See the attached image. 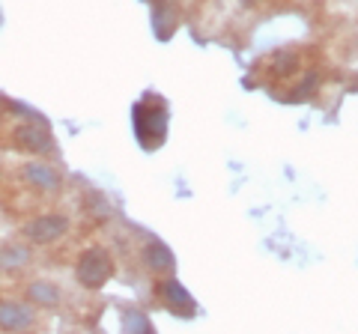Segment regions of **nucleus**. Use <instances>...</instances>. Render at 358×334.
<instances>
[{
    "mask_svg": "<svg viewBox=\"0 0 358 334\" xmlns=\"http://www.w3.org/2000/svg\"><path fill=\"white\" fill-rule=\"evenodd\" d=\"M69 230L72 221L66 212H42L21 227V236H24V242L36 245V248H48V245H57L60 239L69 236Z\"/></svg>",
    "mask_w": 358,
    "mask_h": 334,
    "instance_id": "obj_2",
    "label": "nucleus"
},
{
    "mask_svg": "<svg viewBox=\"0 0 358 334\" xmlns=\"http://www.w3.org/2000/svg\"><path fill=\"white\" fill-rule=\"evenodd\" d=\"M141 260H143V266H147V269H150L155 277H164V275H173V272H176V257H173V251L167 248L162 239H150L147 245H143Z\"/></svg>",
    "mask_w": 358,
    "mask_h": 334,
    "instance_id": "obj_7",
    "label": "nucleus"
},
{
    "mask_svg": "<svg viewBox=\"0 0 358 334\" xmlns=\"http://www.w3.org/2000/svg\"><path fill=\"white\" fill-rule=\"evenodd\" d=\"M275 66H278V69H272V72H275L278 78H287V75H293V72L299 69V57H296V54L281 51V54L275 57Z\"/></svg>",
    "mask_w": 358,
    "mask_h": 334,
    "instance_id": "obj_10",
    "label": "nucleus"
},
{
    "mask_svg": "<svg viewBox=\"0 0 358 334\" xmlns=\"http://www.w3.org/2000/svg\"><path fill=\"white\" fill-rule=\"evenodd\" d=\"M18 176L27 188H33V191H39V194H60L63 191V173L54 164L42 161V159H33L27 164H21Z\"/></svg>",
    "mask_w": 358,
    "mask_h": 334,
    "instance_id": "obj_4",
    "label": "nucleus"
},
{
    "mask_svg": "<svg viewBox=\"0 0 358 334\" xmlns=\"http://www.w3.org/2000/svg\"><path fill=\"white\" fill-rule=\"evenodd\" d=\"M126 326L138 328V331H143V334H150V331H152L150 319H147V317H141V314H134V317H126Z\"/></svg>",
    "mask_w": 358,
    "mask_h": 334,
    "instance_id": "obj_11",
    "label": "nucleus"
},
{
    "mask_svg": "<svg viewBox=\"0 0 358 334\" xmlns=\"http://www.w3.org/2000/svg\"><path fill=\"white\" fill-rule=\"evenodd\" d=\"M13 140L18 150H24L30 155H36V159H45V155H54L57 152V143H54V135L48 131V126H36V122H24V126H18L13 131Z\"/></svg>",
    "mask_w": 358,
    "mask_h": 334,
    "instance_id": "obj_5",
    "label": "nucleus"
},
{
    "mask_svg": "<svg viewBox=\"0 0 358 334\" xmlns=\"http://www.w3.org/2000/svg\"><path fill=\"white\" fill-rule=\"evenodd\" d=\"M36 326V307L18 298H0V331H27Z\"/></svg>",
    "mask_w": 358,
    "mask_h": 334,
    "instance_id": "obj_6",
    "label": "nucleus"
},
{
    "mask_svg": "<svg viewBox=\"0 0 358 334\" xmlns=\"http://www.w3.org/2000/svg\"><path fill=\"white\" fill-rule=\"evenodd\" d=\"M155 298L171 310L173 317H182V319H192L197 317V302H194V296L185 289V284L179 281V277L173 275H164L159 277V284H155Z\"/></svg>",
    "mask_w": 358,
    "mask_h": 334,
    "instance_id": "obj_3",
    "label": "nucleus"
},
{
    "mask_svg": "<svg viewBox=\"0 0 358 334\" xmlns=\"http://www.w3.org/2000/svg\"><path fill=\"white\" fill-rule=\"evenodd\" d=\"M33 263V245L30 242H3L0 245V272L18 275Z\"/></svg>",
    "mask_w": 358,
    "mask_h": 334,
    "instance_id": "obj_9",
    "label": "nucleus"
},
{
    "mask_svg": "<svg viewBox=\"0 0 358 334\" xmlns=\"http://www.w3.org/2000/svg\"><path fill=\"white\" fill-rule=\"evenodd\" d=\"M24 302H30L33 307H42V310H57L63 305V289H60V284L48 281V277H36V281H30L24 289Z\"/></svg>",
    "mask_w": 358,
    "mask_h": 334,
    "instance_id": "obj_8",
    "label": "nucleus"
},
{
    "mask_svg": "<svg viewBox=\"0 0 358 334\" xmlns=\"http://www.w3.org/2000/svg\"><path fill=\"white\" fill-rule=\"evenodd\" d=\"M117 272V263H114V254H110L105 245H90V248L81 251V257L75 263V281L81 284L90 293L102 289L110 277Z\"/></svg>",
    "mask_w": 358,
    "mask_h": 334,
    "instance_id": "obj_1",
    "label": "nucleus"
}]
</instances>
